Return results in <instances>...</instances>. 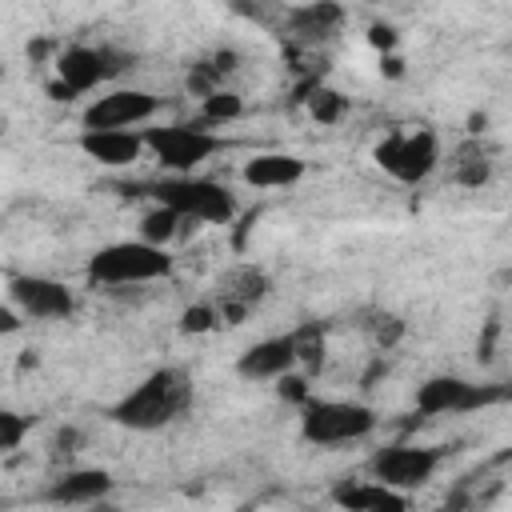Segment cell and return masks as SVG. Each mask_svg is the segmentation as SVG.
<instances>
[{
	"instance_id": "cell-1",
	"label": "cell",
	"mask_w": 512,
	"mask_h": 512,
	"mask_svg": "<svg viewBox=\"0 0 512 512\" xmlns=\"http://www.w3.org/2000/svg\"><path fill=\"white\" fill-rule=\"evenodd\" d=\"M188 404H192V376L184 368H156L108 408V420L128 432H160L172 420H180Z\"/></svg>"
},
{
	"instance_id": "cell-2",
	"label": "cell",
	"mask_w": 512,
	"mask_h": 512,
	"mask_svg": "<svg viewBox=\"0 0 512 512\" xmlns=\"http://www.w3.org/2000/svg\"><path fill=\"white\" fill-rule=\"evenodd\" d=\"M84 276L100 288H136L172 276V256L168 248H152L144 240H116L88 256Z\"/></svg>"
},
{
	"instance_id": "cell-3",
	"label": "cell",
	"mask_w": 512,
	"mask_h": 512,
	"mask_svg": "<svg viewBox=\"0 0 512 512\" xmlns=\"http://www.w3.org/2000/svg\"><path fill=\"white\" fill-rule=\"evenodd\" d=\"M296 412H300V440L312 444V448H344V444L368 440L380 424V416L360 400L308 396Z\"/></svg>"
},
{
	"instance_id": "cell-4",
	"label": "cell",
	"mask_w": 512,
	"mask_h": 512,
	"mask_svg": "<svg viewBox=\"0 0 512 512\" xmlns=\"http://www.w3.org/2000/svg\"><path fill=\"white\" fill-rule=\"evenodd\" d=\"M152 196L184 224H228L236 216V196L208 176H164L152 184Z\"/></svg>"
},
{
	"instance_id": "cell-5",
	"label": "cell",
	"mask_w": 512,
	"mask_h": 512,
	"mask_svg": "<svg viewBox=\"0 0 512 512\" xmlns=\"http://www.w3.org/2000/svg\"><path fill=\"white\" fill-rule=\"evenodd\" d=\"M52 64H56V80L48 84L52 100H72V96H84L108 84L128 64V56L104 44H68L56 52Z\"/></svg>"
},
{
	"instance_id": "cell-6",
	"label": "cell",
	"mask_w": 512,
	"mask_h": 512,
	"mask_svg": "<svg viewBox=\"0 0 512 512\" xmlns=\"http://www.w3.org/2000/svg\"><path fill=\"white\" fill-rule=\"evenodd\" d=\"M444 448H432V444H384L368 456V480L408 496L416 488H424L436 468L444 464Z\"/></svg>"
},
{
	"instance_id": "cell-7",
	"label": "cell",
	"mask_w": 512,
	"mask_h": 512,
	"mask_svg": "<svg viewBox=\"0 0 512 512\" xmlns=\"http://www.w3.org/2000/svg\"><path fill=\"white\" fill-rule=\"evenodd\" d=\"M372 160L384 176L396 184H424L436 164H440V140L428 128H408V132H388L376 148Z\"/></svg>"
},
{
	"instance_id": "cell-8",
	"label": "cell",
	"mask_w": 512,
	"mask_h": 512,
	"mask_svg": "<svg viewBox=\"0 0 512 512\" xmlns=\"http://www.w3.org/2000/svg\"><path fill=\"white\" fill-rule=\"evenodd\" d=\"M144 148L172 176H192L204 160H212L224 148V140L216 132H208V128H196V124H168V128H148L144 132Z\"/></svg>"
},
{
	"instance_id": "cell-9",
	"label": "cell",
	"mask_w": 512,
	"mask_h": 512,
	"mask_svg": "<svg viewBox=\"0 0 512 512\" xmlns=\"http://www.w3.org/2000/svg\"><path fill=\"white\" fill-rule=\"evenodd\" d=\"M508 392L500 384H476V380H464V376H428L412 404L420 416H460V412H480L488 404H500Z\"/></svg>"
},
{
	"instance_id": "cell-10",
	"label": "cell",
	"mask_w": 512,
	"mask_h": 512,
	"mask_svg": "<svg viewBox=\"0 0 512 512\" xmlns=\"http://www.w3.org/2000/svg\"><path fill=\"white\" fill-rule=\"evenodd\" d=\"M156 112H160V96H152L144 88H112L84 108L80 124H84V132H136Z\"/></svg>"
},
{
	"instance_id": "cell-11",
	"label": "cell",
	"mask_w": 512,
	"mask_h": 512,
	"mask_svg": "<svg viewBox=\"0 0 512 512\" xmlns=\"http://www.w3.org/2000/svg\"><path fill=\"white\" fill-rule=\"evenodd\" d=\"M8 300L24 320H68L76 312V292L64 280L36 276V272H12L8 276Z\"/></svg>"
},
{
	"instance_id": "cell-12",
	"label": "cell",
	"mask_w": 512,
	"mask_h": 512,
	"mask_svg": "<svg viewBox=\"0 0 512 512\" xmlns=\"http://www.w3.org/2000/svg\"><path fill=\"white\" fill-rule=\"evenodd\" d=\"M268 292H272V280H268L264 268H256V264H236V268H228V272L216 280L212 308H216L220 324H244L248 312L268 300Z\"/></svg>"
},
{
	"instance_id": "cell-13",
	"label": "cell",
	"mask_w": 512,
	"mask_h": 512,
	"mask_svg": "<svg viewBox=\"0 0 512 512\" xmlns=\"http://www.w3.org/2000/svg\"><path fill=\"white\" fill-rule=\"evenodd\" d=\"M116 488L108 468H64L56 480H48L44 500L56 508H92L100 500H108Z\"/></svg>"
},
{
	"instance_id": "cell-14",
	"label": "cell",
	"mask_w": 512,
	"mask_h": 512,
	"mask_svg": "<svg viewBox=\"0 0 512 512\" xmlns=\"http://www.w3.org/2000/svg\"><path fill=\"white\" fill-rule=\"evenodd\" d=\"M296 368V352H292V336H264L256 344H248L240 356H236V376L248 380V384H260V380H280Z\"/></svg>"
},
{
	"instance_id": "cell-15",
	"label": "cell",
	"mask_w": 512,
	"mask_h": 512,
	"mask_svg": "<svg viewBox=\"0 0 512 512\" xmlns=\"http://www.w3.org/2000/svg\"><path fill=\"white\" fill-rule=\"evenodd\" d=\"M344 20H348V12L340 4H332V0H312V4H296V8L284 12L288 36L300 40V44H324V40H332L344 28Z\"/></svg>"
},
{
	"instance_id": "cell-16",
	"label": "cell",
	"mask_w": 512,
	"mask_h": 512,
	"mask_svg": "<svg viewBox=\"0 0 512 512\" xmlns=\"http://www.w3.org/2000/svg\"><path fill=\"white\" fill-rule=\"evenodd\" d=\"M76 144L100 168H132L144 152V132H84L80 128Z\"/></svg>"
},
{
	"instance_id": "cell-17",
	"label": "cell",
	"mask_w": 512,
	"mask_h": 512,
	"mask_svg": "<svg viewBox=\"0 0 512 512\" xmlns=\"http://www.w3.org/2000/svg\"><path fill=\"white\" fill-rule=\"evenodd\" d=\"M332 504L340 512H408V496L376 480H340L332 488Z\"/></svg>"
},
{
	"instance_id": "cell-18",
	"label": "cell",
	"mask_w": 512,
	"mask_h": 512,
	"mask_svg": "<svg viewBox=\"0 0 512 512\" xmlns=\"http://www.w3.org/2000/svg\"><path fill=\"white\" fill-rule=\"evenodd\" d=\"M304 160L292 152H260L240 168V180L248 188H292L304 180Z\"/></svg>"
},
{
	"instance_id": "cell-19",
	"label": "cell",
	"mask_w": 512,
	"mask_h": 512,
	"mask_svg": "<svg viewBox=\"0 0 512 512\" xmlns=\"http://www.w3.org/2000/svg\"><path fill=\"white\" fill-rule=\"evenodd\" d=\"M452 176H456V184H464V188L488 184V176H492V148L480 144V140H468L464 148H456V156H452Z\"/></svg>"
},
{
	"instance_id": "cell-20",
	"label": "cell",
	"mask_w": 512,
	"mask_h": 512,
	"mask_svg": "<svg viewBox=\"0 0 512 512\" xmlns=\"http://www.w3.org/2000/svg\"><path fill=\"white\" fill-rule=\"evenodd\" d=\"M292 336V352H296V368H304V376L320 372L324 360H328V336L320 324H300Z\"/></svg>"
},
{
	"instance_id": "cell-21",
	"label": "cell",
	"mask_w": 512,
	"mask_h": 512,
	"mask_svg": "<svg viewBox=\"0 0 512 512\" xmlns=\"http://www.w3.org/2000/svg\"><path fill=\"white\" fill-rule=\"evenodd\" d=\"M180 232H184V220H180L172 208L152 204V208L140 216V240H144V244H152V248H168Z\"/></svg>"
},
{
	"instance_id": "cell-22",
	"label": "cell",
	"mask_w": 512,
	"mask_h": 512,
	"mask_svg": "<svg viewBox=\"0 0 512 512\" xmlns=\"http://www.w3.org/2000/svg\"><path fill=\"white\" fill-rule=\"evenodd\" d=\"M304 104H308V116L320 120V124H336V120H344V112H348L344 92H336V88H328V84H312L308 96H304Z\"/></svg>"
},
{
	"instance_id": "cell-23",
	"label": "cell",
	"mask_w": 512,
	"mask_h": 512,
	"mask_svg": "<svg viewBox=\"0 0 512 512\" xmlns=\"http://www.w3.org/2000/svg\"><path fill=\"white\" fill-rule=\"evenodd\" d=\"M240 112H244V100H240L236 92H228V88H216V92H208V96L200 100L204 124H228V120H236Z\"/></svg>"
},
{
	"instance_id": "cell-24",
	"label": "cell",
	"mask_w": 512,
	"mask_h": 512,
	"mask_svg": "<svg viewBox=\"0 0 512 512\" xmlns=\"http://www.w3.org/2000/svg\"><path fill=\"white\" fill-rule=\"evenodd\" d=\"M364 324V332L372 336V344L376 348H392L400 336H404V320L400 316H392V312H368V320H360Z\"/></svg>"
},
{
	"instance_id": "cell-25",
	"label": "cell",
	"mask_w": 512,
	"mask_h": 512,
	"mask_svg": "<svg viewBox=\"0 0 512 512\" xmlns=\"http://www.w3.org/2000/svg\"><path fill=\"white\" fill-rule=\"evenodd\" d=\"M28 428H32V416H24V412L0 404V456L16 452V448L24 444V436H28Z\"/></svg>"
},
{
	"instance_id": "cell-26",
	"label": "cell",
	"mask_w": 512,
	"mask_h": 512,
	"mask_svg": "<svg viewBox=\"0 0 512 512\" xmlns=\"http://www.w3.org/2000/svg\"><path fill=\"white\" fill-rule=\"evenodd\" d=\"M220 324V316H216V308H212V300H200V304H188L184 312H180V332H188V336H204V332H212Z\"/></svg>"
},
{
	"instance_id": "cell-27",
	"label": "cell",
	"mask_w": 512,
	"mask_h": 512,
	"mask_svg": "<svg viewBox=\"0 0 512 512\" xmlns=\"http://www.w3.org/2000/svg\"><path fill=\"white\" fill-rule=\"evenodd\" d=\"M276 396L300 408V404L312 396V388H308V376H300V372H288V376H280V380H276Z\"/></svg>"
},
{
	"instance_id": "cell-28",
	"label": "cell",
	"mask_w": 512,
	"mask_h": 512,
	"mask_svg": "<svg viewBox=\"0 0 512 512\" xmlns=\"http://www.w3.org/2000/svg\"><path fill=\"white\" fill-rule=\"evenodd\" d=\"M24 328V316L12 308V304H0V336H12Z\"/></svg>"
},
{
	"instance_id": "cell-29",
	"label": "cell",
	"mask_w": 512,
	"mask_h": 512,
	"mask_svg": "<svg viewBox=\"0 0 512 512\" xmlns=\"http://www.w3.org/2000/svg\"><path fill=\"white\" fill-rule=\"evenodd\" d=\"M368 40H372L376 48H384V52H388V48H396V32H392L388 24H372V32H368Z\"/></svg>"
},
{
	"instance_id": "cell-30",
	"label": "cell",
	"mask_w": 512,
	"mask_h": 512,
	"mask_svg": "<svg viewBox=\"0 0 512 512\" xmlns=\"http://www.w3.org/2000/svg\"><path fill=\"white\" fill-rule=\"evenodd\" d=\"M76 440H80V432H76V428H64V432L56 436V452H76V448H72Z\"/></svg>"
}]
</instances>
